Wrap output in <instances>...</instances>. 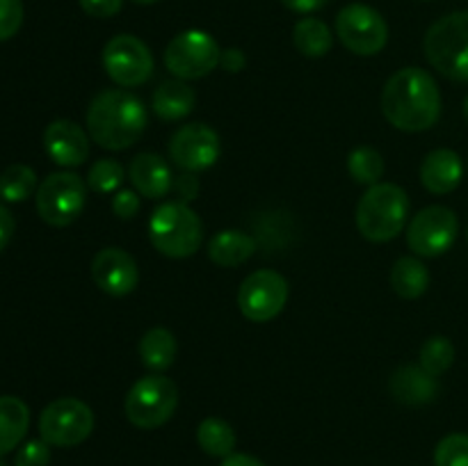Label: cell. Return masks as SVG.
Segmentation results:
<instances>
[{
    "label": "cell",
    "instance_id": "obj_17",
    "mask_svg": "<svg viewBox=\"0 0 468 466\" xmlns=\"http://www.w3.org/2000/svg\"><path fill=\"white\" fill-rule=\"evenodd\" d=\"M128 178L135 185L137 195L146 199H163L172 192L174 174L158 154H140L131 160Z\"/></svg>",
    "mask_w": 468,
    "mask_h": 466
},
{
    "label": "cell",
    "instance_id": "obj_14",
    "mask_svg": "<svg viewBox=\"0 0 468 466\" xmlns=\"http://www.w3.org/2000/svg\"><path fill=\"white\" fill-rule=\"evenodd\" d=\"M219 135L206 123H186L169 140V158L183 172H204L213 167L219 158Z\"/></svg>",
    "mask_w": 468,
    "mask_h": 466
},
{
    "label": "cell",
    "instance_id": "obj_40",
    "mask_svg": "<svg viewBox=\"0 0 468 466\" xmlns=\"http://www.w3.org/2000/svg\"><path fill=\"white\" fill-rule=\"evenodd\" d=\"M219 466H265V464L261 460H256V457L245 455V452H231L229 457H224Z\"/></svg>",
    "mask_w": 468,
    "mask_h": 466
},
{
    "label": "cell",
    "instance_id": "obj_23",
    "mask_svg": "<svg viewBox=\"0 0 468 466\" xmlns=\"http://www.w3.org/2000/svg\"><path fill=\"white\" fill-rule=\"evenodd\" d=\"M176 336L165 327L149 329L140 341L142 364H144L146 368L155 370V373H165L167 368H172V364L176 361Z\"/></svg>",
    "mask_w": 468,
    "mask_h": 466
},
{
    "label": "cell",
    "instance_id": "obj_25",
    "mask_svg": "<svg viewBox=\"0 0 468 466\" xmlns=\"http://www.w3.org/2000/svg\"><path fill=\"white\" fill-rule=\"evenodd\" d=\"M292 41H295V48L304 58H323V55H327L332 50L334 44L332 30L327 27V23L314 16H306L295 23V27H292Z\"/></svg>",
    "mask_w": 468,
    "mask_h": 466
},
{
    "label": "cell",
    "instance_id": "obj_16",
    "mask_svg": "<svg viewBox=\"0 0 468 466\" xmlns=\"http://www.w3.org/2000/svg\"><path fill=\"white\" fill-rule=\"evenodd\" d=\"M44 149L59 167H80L90 158V132L71 119H55L44 131Z\"/></svg>",
    "mask_w": 468,
    "mask_h": 466
},
{
    "label": "cell",
    "instance_id": "obj_22",
    "mask_svg": "<svg viewBox=\"0 0 468 466\" xmlns=\"http://www.w3.org/2000/svg\"><path fill=\"white\" fill-rule=\"evenodd\" d=\"M30 409L16 396H0V455L12 452L26 439Z\"/></svg>",
    "mask_w": 468,
    "mask_h": 466
},
{
    "label": "cell",
    "instance_id": "obj_15",
    "mask_svg": "<svg viewBox=\"0 0 468 466\" xmlns=\"http://www.w3.org/2000/svg\"><path fill=\"white\" fill-rule=\"evenodd\" d=\"M91 279L108 295L126 297L140 283V268L126 249L105 247L91 260Z\"/></svg>",
    "mask_w": 468,
    "mask_h": 466
},
{
    "label": "cell",
    "instance_id": "obj_42",
    "mask_svg": "<svg viewBox=\"0 0 468 466\" xmlns=\"http://www.w3.org/2000/svg\"><path fill=\"white\" fill-rule=\"evenodd\" d=\"M464 119H466V123H468V96H466V101H464Z\"/></svg>",
    "mask_w": 468,
    "mask_h": 466
},
{
    "label": "cell",
    "instance_id": "obj_24",
    "mask_svg": "<svg viewBox=\"0 0 468 466\" xmlns=\"http://www.w3.org/2000/svg\"><path fill=\"white\" fill-rule=\"evenodd\" d=\"M391 286L402 300H416L430 288V272L416 256H402L391 270Z\"/></svg>",
    "mask_w": 468,
    "mask_h": 466
},
{
    "label": "cell",
    "instance_id": "obj_41",
    "mask_svg": "<svg viewBox=\"0 0 468 466\" xmlns=\"http://www.w3.org/2000/svg\"><path fill=\"white\" fill-rule=\"evenodd\" d=\"M133 3H135V5H154V3H158V0H133Z\"/></svg>",
    "mask_w": 468,
    "mask_h": 466
},
{
    "label": "cell",
    "instance_id": "obj_34",
    "mask_svg": "<svg viewBox=\"0 0 468 466\" xmlns=\"http://www.w3.org/2000/svg\"><path fill=\"white\" fill-rule=\"evenodd\" d=\"M112 213L119 219H133L140 213V195L135 190H117L112 196Z\"/></svg>",
    "mask_w": 468,
    "mask_h": 466
},
{
    "label": "cell",
    "instance_id": "obj_10",
    "mask_svg": "<svg viewBox=\"0 0 468 466\" xmlns=\"http://www.w3.org/2000/svg\"><path fill=\"white\" fill-rule=\"evenodd\" d=\"M336 35L347 50L370 58L387 46L388 27L378 9L364 3H352L338 12Z\"/></svg>",
    "mask_w": 468,
    "mask_h": 466
},
{
    "label": "cell",
    "instance_id": "obj_38",
    "mask_svg": "<svg viewBox=\"0 0 468 466\" xmlns=\"http://www.w3.org/2000/svg\"><path fill=\"white\" fill-rule=\"evenodd\" d=\"M14 228H16V224H14L12 213L7 210V206L0 204V251L9 245V240L14 236Z\"/></svg>",
    "mask_w": 468,
    "mask_h": 466
},
{
    "label": "cell",
    "instance_id": "obj_13",
    "mask_svg": "<svg viewBox=\"0 0 468 466\" xmlns=\"http://www.w3.org/2000/svg\"><path fill=\"white\" fill-rule=\"evenodd\" d=\"M288 302V281L274 270H256L238 291L240 313L251 323H268L277 318Z\"/></svg>",
    "mask_w": 468,
    "mask_h": 466
},
{
    "label": "cell",
    "instance_id": "obj_21",
    "mask_svg": "<svg viewBox=\"0 0 468 466\" xmlns=\"http://www.w3.org/2000/svg\"><path fill=\"white\" fill-rule=\"evenodd\" d=\"M256 251V240L245 231H224L215 233L208 242V256L219 268H236L250 260Z\"/></svg>",
    "mask_w": 468,
    "mask_h": 466
},
{
    "label": "cell",
    "instance_id": "obj_39",
    "mask_svg": "<svg viewBox=\"0 0 468 466\" xmlns=\"http://www.w3.org/2000/svg\"><path fill=\"white\" fill-rule=\"evenodd\" d=\"M282 3L286 5L291 12L311 14V12H318V9H323L329 0H282Z\"/></svg>",
    "mask_w": 468,
    "mask_h": 466
},
{
    "label": "cell",
    "instance_id": "obj_7",
    "mask_svg": "<svg viewBox=\"0 0 468 466\" xmlns=\"http://www.w3.org/2000/svg\"><path fill=\"white\" fill-rule=\"evenodd\" d=\"M37 213L50 227H69L87 204V183L76 172H55L37 187Z\"/></svg>",
    "mask_w": 468,
    "mask_h": 466
},
{
    "label": "cell",
    "instance_id": "obj_1",
    "mask_svg": "<svg viewBox=\"0 0 468 466\" xmlns=\"http://www.w3.org/2000/svg\"><path fill=\"white\" fill-rule=\"evenodd\" d=\"M382 112L393 128L420 132L441 114V91L425 69L407 67L393 73L382 90Z\"/></svg>",
    "mask_w": 468,
    "mask_h": 466
},
{
    "label": "cell",
    "instance_id": "obj_26",
    "mask_svg": "<svg viewBox=\"0 0 468 466\" xmlns=\"http://www.w3.org/2000/svg\"><path fill=\"white\" fill-rule=\"evenodd\" d=\"M197 441L210 457H229L236 448V429L218 416H208L197 428Z\"/></svg>",
    "mask_w": 468,
    "mask_h": 466
},
{
    "label": "cell",
    "instance_id": "obj_3",
    "mask_svg": "<svg viewBox=\"0 0 468 466\" xmlns=\"http://www.w3.org/2000/svg\"><path fill=\"white\" fill-rule=\"evenodd\" d=\"M410 196L396 183H375L356 204V228L370 242H388L405 228Z\"/></svg>",
    "mask_w": 468,
    "mask_h": 466
},
{
    "label": "cell",
    "instance_id": "obj_29",
    "mask_svg": "<svg viewBox=\"0 0 468 466\" xmlns=\"http://www.w3.org/2000/svg\"><path fill=\"white\" fill-rule=\"evenodd\" d=\"M455 361V345L446 336H432L423 343L419 355V365L430 375L439 377L446 373Z\"/></svg>",
    "mask_w": 468,
    "mask_h": 466
},
{
    "label": "cell",
    "instance_id": "obj_31",
    "mask_svg": "<svg viewBox=\"0 0 468 466\" xmlns=\"http://www.w3.org/2000/svg\"><path fill=\"white\" fill-rule=\"evenodd\" d=\"M434 466H468V434L455 432L443 437L434 450Z\"/></svg>",
    "mask_w": 468,
    "mask_h": 466
},
{
    "label": "cell",
    "instance_id": "obj_12",
    "mask_svg": "<svg viewBox=\"0 0 468 466\" xmlns=\"http://www.w3.org/2000/svg\"><path fill=\"white\" fill-rule=\"evenodd\" d=\"M460 222L457 215L446 206H428L411 217L407 227V245L414 254L434 259L446 254L457 240Z\"/></svg>",
    "mask_w": 468,
    "mask_h": 466
},
{
    "label": "cell",
    "instance_id": "obj_37",
    "mask_svg": "<svg viewBox=\"0 0 468 466\" xmlns=\"http://www.w3.org/2000/svg\"><path fill=\"white\" fill-rule=\"evenodd\" d=\"M247 64V58L245 53H242L240 48H227L222 50V58H219V67L224 69V71L229 73H238L242 71Z\"/></svg>",
    "mask_w": 468,
    "mask_h": 466
},
{
    "label": "cell",
    "instance_id": "obj_19",
    "mask_svg": "<svg viewBox=\"0 0 468 466\" xmlns=\"http://www.w3.org/2000/svg\"><path fill=\"white\" fill-rule=\"evenodd\" d=\"M391 396L402 405H428L439 396V382L420 365H402L391 375Z\"/></svg>",
    "mask_w": 468,
    "mask_h": 466
},
{
    "label": "cell",
    "instance_id": "obj_30",
    "mask_svg": "<svg viewBox=\"0 0 468 466\" xmlns=\"http://www.w3.org/2000/svg\"><path fill=\"white\" fill-rule=\"evenodd\" d=\"M123 178H126V169L119 160L101 158L90 167L87 185H90V190L99 192V195H110V192H117L122 187Z\"/></svg>",
    "mask_w": 468,
    "mask_h": 466
},
{
    "label": "cell",
    "instance_id": "obj_11",
    "mask_svg": "<svg viewBox=\"0 0 468 466\" xmlns=\"http://www.w3.org/2000/svg\"><path fill=\"white\" fill-rule=\"evenodd\" d=\"M103 69L119 87L144 85L154 73V55L135 35H117L105 44Z\"/></svg>",
    "mask_w": 468,
    "mask_h": 466
},
{
    "label": "cell",
    "instance_id": "obj_33",
    "mask_svg": "<svg viewBox=\"0 0 468 466\" xmlns=\"http://www.w3.org/2000/svg\"><path fill=\"white\" fill-rule=\"evenodd\" d=\"M50 461V446L44 439H35V441H27L26 446L18 448L16 466H48Z\"/></svg>",
    "mask_w": 468,
    "mask_h": 466
},
{
    "label": "cell",
    "instance_id": "obj_4",
    "mask_svg": "<svg viewBox=\"0 0 468 466\" xmlns=\"http://www.w3.org/2000/svg\"><path fill=\"white\" fill-rule=\"evenodd\" d=\"M204 238L201 217L183 201H165L149 219V240L169 259H187L199 251Z\"/></svg>",
    "mask_w": 468,
    "mask_h": 466
},
{
    "label": "cell",
    "instance_id": "obj_2",
    "mask_svg": "<svg viewBox=\"0 0 468 466\" xmlns=\"http://www.w3.org/2000/svg\"><path fill=\"white\" fill-rule=\"evenodd\" d=\"M87 132L108 151H123L146 131V108L126 90H105L87 108Z\"/></svg>",
    "mask_w": 468,
    "mask_h": 466
},
{
    "label": "cell",
    "instance_id": "obj_32",
    "mask_svg": "<svg viewBox=\"0 0 468 466\" xmlns=\"http://www.w3.org/2000/svg\"><path fill=\"white\" fill-rule=\"evenodd\" d=\"M23 3L21 0H0V41H7L21 30Z\"/></svg>",
    "mask_w": 468,
    "mask_h": 466
},
{
    "label": "cell",
    "instance_id": "obj_20",
    "mask_svg": "<svg viewBox=\"0 0 468 466\" xmlns=\"http://www.w3.org/2000/svg\"><path fill=\"white\" fill-rule=\"evenodd\" d=\"M197 94L186 80H163L154 91V112L165 122H178L195 110Z\"/></svg>",
    "mask_w": 468,
    "mask_h": 466
},
{
    "label": "cell",
    "instance_id": "obj_6",
    "mask_svg": "<svg viewBox=\"0 0 468 466\" xmlns=\"http://www.w3.org/2000/svg\"><path fill=\"white\" fill-rule=\"evenodd\" d=\"M178 407V388L165 375H146L128 391L123 411L140 429H155L167 423Z\"/></svg>",
    "mask_w": 468,
    "mask_h": 466
},
{
    "label": "cell",
    "instance_id": "obj_18",
    "mask_svg": "<svg viewBox=\"0 0 468 466\" xmlns=\"http://www.w3.org/2000/svg\"><path fill=\"white\" fill-rule=\"evenodd\" d=\"M464 174L462 158L451 149L430 151L420 164V183L432 195H448L455 190Z\"/></svg>",
    "mask_w": 468,
    "mask_h": 466
},
{
    "label": "cell",
    "instance_id": "obj_35",
    "mask_svg": "<svg viewBox=\"0 0 468 466\" xmlns=\"http://www.w3.org/2000/svg\"><path fill=\"white\" fill-rule=\"evenodd\" d=\"M82 12L94 18H110L122 12L123 0H78Z\"/></svg>",
    "mask_w": 468,
    "mask_h": 466
},
{
    "label": "cell",
    "instance_id": "obj_28",
    "mask_svg": "<svg viewBox=\"0 0 468 466\" xmlns=\"http://www.w3.org/2000/svg\"><path fill=\"white\" fill-rule=\"evenodd\" d=\"M347 172L361 185H375L384 174V158L370 146H359L347 155Z\"/></svg>",
    "mask_w": 468,
    "mask_h": 466
},
{
    "label": "cell",
    "instance_id": "obj_9",
    "mask_svg": "<svg viewBox=\"0 0 468 466\" xmlns=\"http://www.w3.org/2000/svg\"><path fill=\"white\" fill-rule=\"evenodd\" d=\"M94 429V411L78 397H59L39 416V434L48 446L71 448L85 441Z\"/></svg>",
    "mask_w": 468,
    "mask_h": 466
},
{
    "label": "cell",
    "instance_id": "obj_36",
    "mask_svg": "<svg viewBox=\"0 0 468 466\" xmlns=\"http://www.w3.org/2000/svg\"><path fill=\"white\" fill-rule=\"evenodd\" d=\"M172 190H176L178 201L187 204V201L197 199V195H199V181H197V176L192 172H183L181 176H174Z\"/></svg>",
    "mask_w": 468,
    "mask_h": 466
},
{
    "label": "cell",
    "instance_id": "obj_27",
    "mask_svg": "<svg viewBox=\"0 0 468 466\" xmlns=\"http://www.w3.org/2000/svg\"><path fill=\"white\" fill-rule=\"evenodd\" d=\"M37 190V172L27 164H9L0 174V199L7 204H21Z\"/></svg>",
    "mask_w": 468,
    "mask_h": 466
},
{
    "label": "cell",
    "instance_id": "obj_5",
    "mask_svg": "<svg viewBox=\"0 0 468 466\" xmlns=\"http://www.w3.org/2000/svg\"><path fill=\"white\" fill-rule=\"evenodd\" d=\"M423 50L441 76L468 82V12H452L432 23L425 32Z\"/></svg>",
    "mask_w": 468,
    "mask_h": 466
},
{
    "label": "cell",
    "instance_id": "obj_8",
    "mask_svg": "<svg viewBox=\"0 0 468 466\" xmlns=\"http://www.w3.org/2000/svg\"><path fill=\"white\" fill-rule=\"evenodd\" d=\"M222 48L213 35L204 30H186L165 48V67L178 80H197L215 71Z\"/></svg>",
    "mask_w": 468,
    "mask_h": 466
}]
</instances>
